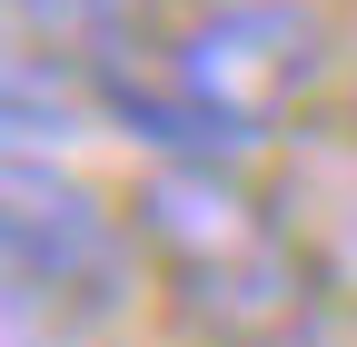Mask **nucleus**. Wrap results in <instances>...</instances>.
<instances>
[{"label":"nucleus","mask_w":357,"mask_h":347,"mask_svg":"<svg viewBox=\"0 0 357 347\" xmlns=\"http://www.w3.org/2000/svg\"><path fill=\"white\" fill-rule=\"evenodd\" d=\"M139 238L159 248V268L178 278V308L218 347H288L307 327V268H298L288 229L218 159L159 169L149 199H139Z\"/></svg>","instance_id":"nucleus-1"},{"label":"nucleus","mask_w":357,"mask_h":347,"mask_svg":"<svg viewBox=\"0 0 357 347\" xmlns=\"http://www.w3.org/2000/svg\"><path fill=\"white\" fill-rule=\"evenodd\" d=\"M328 70V20L307 0H218V10L169 50V79L229 149L268 139Z\"/></svg>","instance_id":"nucleus-2"},{"label":"nucleus","mask_w":357,"mask_h":347,"mask_svg":"<svg viewBox=\"0 0 357 347\" xmlns=\"http://www.w3.org/2000/svg\"><path fill=\"white\" fill-rule=\"evenodd\" d=\"M0 248H10L20 308L109 318L119 288H129V229L70 179L60 159H10V189H0Z\"/></svg>","instance_id":"nucleus-3"},{"label":"nucleus","mask_w":357,"mask_h":347,"mask_svg":"<svg viewBox=\"0 0 357 347\" xmlns=\"http://www.w3.org/2000/svg\"><path fill=\"white\" fill-rule=\"evenodd\" d=\"M89 109H100V90L60 79L50 50H20V60H10V159H50L60 139L89 129Z\"/></svg>","instance_id":"nucleus-4"},{"label":"nucleus","mask_w":357,"mask_h":347,"mask_svg":"<svg viewBox=\"0 0 357 347\" xmlns=\"http://www.w3.org/2000/svg\"><path fill=\"white\" fill-rule=\"evenodd\" d=\"M129 10H139V0H20V20L40 40H70V50H109L129 30Z\"/></svg>","instance_id":"nucleus-5"}]
</instances>
